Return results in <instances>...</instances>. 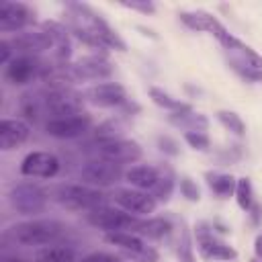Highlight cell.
<instances>
[{"instance_id": "obj_1", "label": "cell", "mask_w": 262, "mask_h": 262, "mask_svg": "<svg viewBox=\"0 0 262 262\" xmlns=\"http://www.w3.org/2000/svg\"><path fill=\"white\" fill-rule=\"evenodd\" d=\"M66 231L63 223L55 219H31L8 229V237L18 246H47Z\"/></svg>"}, {"instance_id": "obj_2", "label": "cell", "mask_w": 262, "mask_h": 262, "mask_svg": "<svg viewBox=\"0 0 262 262\" xmlns=\"http://www.w3.org/2000/svg\"><path fill=\"white\" fill-rule=\"evenodd\" d=\"M51 194L59 205L76 211H92L100 207L104 201V194L98 188L84 186V184H59L53 188Z\"/></svg>"}, {"instance_id": "obj_3", "label": "cell", "mask_w": 262, "mask_h": 262, "mask_svg": "<svg viewBox=\"0 0 262 262\" xmlns=\"http://www.w3.org/2000/svg\"><path fill=\"white\" fill-rule=\"evenodd\" d=\"M86 219L90 225L106 231V233H115V231H135L137 227V221L139 217L123 211V209H117V207H106V205H100L92 211L86 213Z\"/></svg>"}, {"instance_id": "obj_4", "label": "cell", "mask_w": 262, "mask_h": 262, "mask_svg": "<svg viewBox=\"0 0 262 262\" xmlns=\"http://www.w3.org/2000/svg\"><path fill=\"white\" fill-rule=\"evenodd\" d=\"M8 201H10V205L16 213L27 215V217H35V215L45 211L47 192L41 186L33 184V182H20V184L10 188Z\"/></svg>"}, {"instance_id": "obj_5", "label": "cell", "mask_w": 262, "mask_h": 262, "mask_svg": "<svg viewBox=\"0 0 262 262\" xmlns=\"http://www.w3.org/2000/svg\"><path fill=\"white\" fill-rule=\"evenodd\" d=\"M123 176L121 172V166L119 164H113L108 160H102V158H94V160H88L82 164L80 168V178L90 184L92 188L98 186V188H104V186H113L119 182V178Z\"/></svg>"}, {"instance_id": "obj_6", "label": "cell", "mask_w": 262, "mask_h": 262, "mask_svg": "<svg viewBox=\"0 0 262 262\" xmlns=\"http://www.w3.org/2000/svg\"><path fill=\"white\" fill-rule=\"evenodd\" d=\"M43 102H45V111H49L53 115L51 119L82 115V108H84L82 94L76 92V90H72V88L49 90V92H45Z\"/></svg>"}, {"instance_id": "obj_7", "label": "cell", "mask_w": 262, "mask_h": 262, "mask_svg": "<svg viewBox=\"0 0 262 262\" xmlns=\"http://www.w3.org/2000/svg\"><path fill=\"white\" fill-rule=\"evenodd\" d=\"M115 201V205L135 217H143L156 211L158 201L147 192V190H139V188H117L111 196Z\"/></svg>"}, {"instance_id": "obj_8", "label": "cell", "mask_w": 262, "mask_h": 262, "mask_svg": "<svg viewBox=\"0 0 262 262\" xmlns=\"http://www.w3.org/2000/svg\"><path fill=\"white\" fill-rule=\"evenodd\" d=\"M196 248H199V254L205 260L229 262V260L237 258V252L229 244L217 239L213 235V231H209V225H203V223L196 227Z\"/></svg>"}, {"instance_id": "obj_9", "label": "cell", "mask_w": 262, "mask_h": 262, "mask_svg": "<svg viewBox=\"0 0 262 262\" xmlns=\"http://www.w3.org/2000/svg\"><path fill=\"white\" fill-rule=\"evenodd\" d=\"M90 115H74V117H59V119H49L45 123L47 135L55 139H76L84 135L90 129Z\"/></svg>"}, {"instance_id": "obj_10", "label": "cell", "mask_w": 262, "mask_h": 262, "mask_svg": "<svg viewBox=\"0 0 262 262\" xmlns=\"http://www.w3.org/2000/svg\"><path fill=\"white\" fill-rule=\"evenodd\" d=\"M59 172V160L49 151H31L20 162V174L29 178H53Z\"/></svg>"}, {"instance_id": "obj_11", "label": "cell", "mask_w": 262, "mask_h": 262, "mask_svg": "<svg viewBox=\"0 0 262 262\" xmlns=\"http://www.w3.org/2000/svg\"><path fill=\"white\" fill-rule=\"evenodd\" d=\"M98 158L108 160L113 164H133L141 158V145L133 139H117L108 143H100L96 147Z\"/></svg>"}, {"instance_id": "obj_12", "label": "cell", "mask_w": 262, "mask_h": 262, "mask_svg": "<svg viewBox=\"0 0 262 262\" xmlns=\"http://www.w3.org/2000/svg\"><path fill=\"white\" fill-rule=\"evenodd\" d=\"M94 106H100V108H113V106H123L129 98H127V92L121 84L117 82H98L94 86H90L84 94Z\"/></svg>"}, {"instance_id": "obj_13", "label": "cell", "mask_w": 262, "mask_h": 262, "mask_svg": "<svg viewBox=\"0 0 262 262\" xmlns=\"http://www.w3.org/2000/svg\"><path fill=\"white\" fill-rule=\"evenodd\" d=\"M33 10L23 4V2H10L2 0L0 2V31L10 33V31H20L33 23Z\"/></svg>"}, {"instance_id": "obj_14", "label": "cell", "mask_w": 262, "mask_h": 262, "mask_svg": "<svg viewBox=\"0 0 262 262\" xmlns=\"http://www.w3.org/2000/svg\"><path fill=\"white\" fill-rule=\"evenodd\" d=\"M76 80H106L113 76V63L104 55H86L72 63Z\"/></svg>"}, {"instance_id": "obj_15", "label": "cell", "mask_w": 262, "mask_h": 262, "mask_svg": "<svg viewBox=\"0 0 262 262\" xmlns=\"http://www.w3.org/2000/svg\"><path fill=\"white\" fill-rule=\"evenodd\" d=\"M41 70H43V66L37 61V57L20 55V57H14L6 66L4 78L12 86H23V84H29L35 76H41Z\"/></svg>"}, {"instance_id": "obj_16", "label": "cell", "mask_w": 262, "mask_h": 262, "mask_svg": "<svg viewBox=\"0 0 262 262\" xmlns=\"http://www.w3.org/2000/svg\"><path fill=\"white\" fill-rule=\"evenodd\" d=\"M41 31L47 33V37L53 43V55L57 63H68L72 55V43H70V29L57 20H43Z\"/></svg>"}, {"instance_id": "obj_17", "label": "cell", "mask_w": 262, "mask_h": 262, "mask_svg": "<svg viewBox=\"0 0 262 262\" xmlns=\"http://www.w3.org/2000/svg\"><path fill=\"white\" fill-rule=\"evenodd\" d=\"M10 45H12L14 51H18L20 55H27V57H35V55H39L43 51L53 49L51 39L43 31H27V33H20V35H16V37L10 39Z\"/></svg>"}, {"instance_id": "obj_18", "label": "cell", "mask_w": 262, "mask_h": 262, "mask_svg": "<svg viewBox=\"0 0 262 262\" xmlns=\"http://www.w3.org/2000/svg\"><path fill=\"white\" fill-rule=\"evenodd\" d=\"M31 127L20 119H2L0 121V149L10 151L23 145L29 139Z\"/></svg>"}, {"instance_id": "obj_19", "label": "cell", "mask_w": 262, "mask_h": 262, "mask_svg": "<svg viewBox=\"0 0 262 262\" xmlns=\"http://www.w3.org/2000/svg\"><path fill=\"white\" fill-rule=\"evenodd\" d=\"M160 178V170L154 168V166H147V164H137V166H131L127 172H125V180L133 186V188H139V190H151L154 184L158 182Z\"/></svg>"}, {"instance_id": "obj_20", "label": "cell", "mask_w": 262, "mask_h": 262, "mask_svg": "<svg viewBox=\"0 0 262 262\" xmlns=\"http://www.w3.org/2000/svg\"><path fill=\"white\" fill-rule=\"evenodd\" d=\"M168 121L180 129H184L186 133L190 131H199V133H205L207 127H209V119L201 113H194L192 108H186V111H180V113H170L168 115Z\"/></svg>"}, {"instance_id": "obj_21", "label": "cell", "mask_w": 262, "mask_h": 262, "mask_svg": "<svg viewBox=\"0 0 262 262\" xmlns=\"http://www.w3.org/2000/svg\"><path fill=\"white\" fill-rule=\"evenodd\" d=\"M178 18L192 31H205V33H215V29L221 25L211 12L205 10H182L178 14Z\"/></svg>"}, {"instance_id": "obj_22", "label": "cell", "mask_w": 262, "mask_h": 262, "mask_svg": "<svg viewBox=\"0 0 262 262\" xmlns=\"http://www.w3.org/2000/svg\"><path fill=\"white\" fill-rule=\"evenodd\" d=\"M170 231H172V223L168 219H164V217H149V219H139L133 233L145 235V237H151V239H162V237L170 235Z\"/></svg>"}, {"instance_id": "obj_23", "label": "cell", "mask_w": 262, "mask_h": 262, "mask_svg": "<svg viewBox=\"0 0 262 262\" xmlns=\"http://www.w3.org/2000/svg\"><path fill=\"white\" fill-rule=\"evenodd\" d=\"M205 178H207L209 188H211L217 196H221V199H227V196H231V194L235 192V182H237V178H233L231 174H225V172H207Z\"/></svg>"}, {"instance_id": "obj_24", "label": "cell", "mask_w": 262, "mask_h": 262, "mask_svg": "<svg viewBox=\"0 0 262 262\" xmlns=\"http://www.w3.org/2000/svg\"><path fill=\"white\" fill-rule=\"evenodd\" d=\"M76 252L68 246H43L35 254V262H74Z\"/></svg>"}, {"instance_id": "obj_25", "label": "cell", "mask_w": 262, "mask_h": 262, "mask_svg": "<svg viewBox=\"0 0 262 262\" xmlns=\"http://www.w3.org/2000/svg\"><path fill=\"white\" fill-rule=\"evenodd\" d=\"M104 239H106L108 244L117 246L119 250H123L125 254H127V252H135V250H139V248L145 246V242H143L137 233H133V231H115V233H106Z\"/></svg>"}, {"instance_id": "obj_26", "label": "cell", "mask_w": 262, "mask_h": 262, "mask_svg": "<svg viewBox=\"0 0 262 262\" xmlns=\"http://www.w3.org/2000/svg\"><path fill=\"white\" fill-rule=\"evenodd\" d=\"M149 98H151L154 104H158L160 108L170 111V113H180V111L190 108L186 102H182V100L170 96L166 90H162V88H158V86H151V88H149Z\"/></svg>"}, {"instance_id": "obj_27", "label": "cell", "mask_w": 262, "mask_h": 262, "mask_svg": "<svg viewBox=\"0 0 262 262\" xmlns=\"http://www.w3.org/2000/svg\"><path fill=\"white\" fill-rule=\"evenodd\" d=\"M125 127L119 119H108L104 123H100L96 129H94V141L100 145V143H108V141H117V139H123Z\"/></svg>"}, {"instance_id": "obj_28", "label": "cell", "mask_w": 262, "mask_h": 262, "mask_svg": "<svg viewBox=\"0 0 262 262\" xmlns=\"http://www.w3.org/2000/svg\"><path fill=\"white\" fill-rule=\"evenodd\" d=\"M233 196H235V203H237V207H239L242 211H250V207L254 205V190H252L250 178H246V176L237 178Z\"/></svg>"}, {"instance_id": "obj_29", "label": "cell", "mask_w": 262, "mask_h": 262, "mask_svg": "<svg viewBox=\"0 0 262 262\" xmlns=\"http://www.w3.org/2000/svg\"><path fill=\"white\" fill-rule=\"evenodd\" d=\"M172 190H174V176H172V172L170 170H166V172L160 170V178L154 184V188L149 190V194L156 201H168L170 194H172Z\"/></svg>"}, {"instance_id": "obj_30", "label": "cell", "mask_w": 262, "mask_h": 262, "mask_svg": "<svg viewBox=\"0 0 262 262\" xmlns=\"http://www.w3.org/2000/svg\"><path fill=\"white\" fill-rule=\"evenodd\" d=\"M217 121L227 129L231 131L233 135H244L246 133V123L242 121V117L233 111H227V108H221L217 111Z\"/></svg>"}, {"instance_id": "obj_31", "label": "cell", "mask_w": 262, "mask_h": 262, "mask_svg": "<svg viewBox=\"0 0 262 262\" xmlns=\"http://www.w3.org/2000/svg\"><path fill=\"white\" fill-rule=\"evenodd\" d=\"M41 108H45V102L39 100L33 94H23L20 96V113L29 119V121H37L41 115Z\"/></svg>"}, {"instance_id": "obj_32", "label": "cell", "mask_w": 262, "mask_h": 262, "mask_svg": "<svg viewBox=\"0 0 262 262\" xmlns=\"http://www.w3.org/2000/svg\"><path fill=\"white\" fill-rule=\"evenodd\" d=\"M178 260L180 262H194V246H192V237L190 231L184 229L178 242Z\"/></svg>"}, {"instance_id": "obj_33", "label": "cell", "mask_w": 262, "mask_h": 262, "mask_svg": "<svg viewBox=\"0 0 262 262\" xmlns=\"http://www.w3.org/2000/svg\"><path fill=\"white\" fill-rule=\"evenodd\" d=\"M184 141L192 147V149H199V151H207L211 147V139L207 133H199V131H190V133H184Z\"/></svg>"}, {"instance_id": "obj_34", "label": "cell", "mask_w": 262, "mask_h": 262, "mask_svg": "<svg viewBox=\"0 0 262 262\" xmlns=\"http://www.w3.org/2000/svg\"><path fill=\"white\" fill-rule=\"evenodd\" d=\"M180 192H182V196L186 201H192V203H196L201 199V188L196 186V182L190 176H182L180 178Z\"/></svg>"}, {"instance_id": "obj_35", "label": "cell", "mask_w": 262, "mask_h": 262, "mask_svg": "<svg viewBox=\"0 0 262 262\" xmlns=\"http://www.w3.org/2000/svg\"><path fill=\"white\" fill-rule=\"evenodd\" d=\"M125 256L131 258V260H135V262H158L160 260V254L151 246H147V244L143 248L135 250V252H127Z\"/></svg>"}, {"instance_id": "obj_36", "label": "cell", "mask_w": 262, "mask_h": 262, "mask_svg": "<svg viewBox=\"0 0 262 262\" xmlns=\"http://www.w3.org/2000/svg\"><path fill=\"white\" fill-rule=\"evenodd\" d=\"M158 147H160L162 154L172 156V158L180 154V145H178V141H176L174 137H170V135H158Z\"/></svg>"}, {"instance_id": "obj_37", "label": "cell", "mask_w": 262, "mask_h": 262, "mask_svg": "<svg viewBox=\"0 0 262 262\" xmlns=\"http://www.w3.org/2000/svg\"><path fill=\"white\" fill-rule=\"evenodd\" d=\"M123 8H129V10H137V12H143V14H154L156 12V4L154 2H147V0H141V2H121Z\"/></svg>"}, {"instance_id": "obj_38", "label": "cell", "mask_w": 262, "mask_h": 262, "mask_svg": "<svg viewBox=\"0 0 262 262\" xmlns=\"http://www.w3.org/2000/svg\"><path fill=\"white\" fill-rule=\"evenodd\" d=\"M80 262H121V258L115 254H106V252H92L84 256Z\"/></svg>"}, {"instance_id": "obj_39", "label": "cell", "mask_w": 262, "mask_h": 262, "mask_svg": "<svg viewBox=\"0 0 262 262\" xmlns=\"http://www.w3.org/2000/svg\"><path fill=\"white\" fill-rule=\"evenodd\" d=\"M12 45H10V41H6V39H2L0 41V63L4 66V63H10L12 59H10V55H12Z\"/></svg>"}, {"instance_id": "obj_40", "label": "cell", "mask_w": 262, "mask_h": 262, "mask_svg": "<svg viewBox=\"0 0 262 262\" xmlns=\"http://www.w3.org/2000/svg\"><path fill=\"white\" fill-rule=\"evenodd\" d=\"M254 254H256V256L262 260V233H260V235L254 239Z\"/></svg>"}, {"instance_id": "obj_41", "label": "cell", "mask_w": 262, "mask_h": 262, "mask_svg": "<svg viewBox=\"0 0 262 262\" xmlns=\"http://www.w3.org/2000/svg\"><path fill=\"white\" fill-rule=\"evenodd\" d=\"M0 262H27V260L20 258V256H14V254H4Z\"/></svg>"}, {"instance_id": "obj_42", "label": "cell", "mask_w": 262, "mask_h": 262, "mask_svg": "<svg viewBox=\"0 0 262 262\" xmlns=\"http://www.w3.org/2000/svg\"><path fill=\"white\" fill-rule=\"evenodd\" d=\"M250 262H262V260H260V258H254V260H250Z\"/></svg>"}]
</instances>
